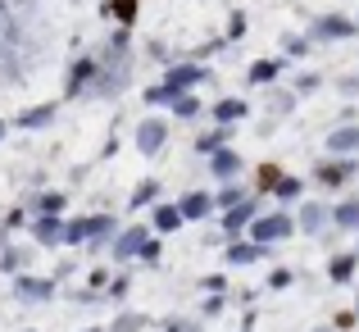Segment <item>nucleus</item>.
<instances>
[{"label":"nucleus","instance_id":"obj_11","mask_svg":"<svg viewBox=\"0 0 359 332\" xmlns=\"http://www.w3.org/2000/svg\"><path fill=\"white\" fill-rule=\"evenodd\" d=\"M323 219H327L323 205H305V210H300V227H309V232H318V227H323Z\"/></svg>","mask_w":359,"mask_h":332},{"label":"nucleus","instance_id":"obj_17","mask_svg":"<svg viewBox=\"0 0 359 332\" xmlns=\"http://www.w3.org/2000/svg\"><path fill=\"white\" fill-rule=\"evenodd\" d=\"M155 196H159V187H155V182H141V187H137V196H132V205H146V201H155Z\"/></svg>","mask_w":359,"mask_h":332},{"label":"nucleus","instance_id":"obj_22","mask_svg":"<svg viewBox=\"0 0 359 332\" xmlns=\"http://www.w3.org/2000/svg\"><path fill=\"white\" fill-rule=\"evenodd\" d=\"M355 314H359V310H355Z\"/></svg>","mask_w":359,"mask_h":332},{"label":"nucleus","instance_id":"obj_14","mask_svg":"<svg viewBox=\"0 0 359 332\" xmlns=\"http://www.w3.org/2000/svg\"><path fill=\"white\" fill-rule=\"evenodd\" d=\"M351 273H355V255H337V260H332V278L346 282Z\"/></svg>","mask_w":359,"mask_h":332},{"label":"nucleus","instance_id":"obj_12","mask_svg":"<svg viewBox=\"0 0 359 332\" xmlns=\"http://www.w3.org/2000/svg\"><path fill=\"white\" fill-rule=\"evenodd\" d=\"M155 227H159V232H173V227H182V210H168V205H164V210H155Z\"/></svg>","mask_w":359,"mask_h":332},{"label":"nucleus","instance_id":"obj_7","mask_svg":"<svg viewBox=\"0 0 359 332\" xmlns=\"http://www.w3.org/2000/svg\"><path fill=\"white\" fill-rule=\"evenodd\" d=\"M282 182V168L278 164H259V173H255V192H278Z\"/></svg>","mask_w":359,"mask_h":332},{"label":"nucleus","instance_id":"obj_16","mask_svg":"<svg viewBox=\"0 0 359 332\" xmlns=\"http://www.w3.org/2000/svg\"><path fill=\"white\" fill-rule=\"evenodd\" d=\"M214 114H219V119H228V123H232V119H241V114H245V105H241V100H223V105L214 109Z\"/></svg>","mask_w":359,"mask_h":332},{"label":"nucleus","instance_id":"obj_10","mask_svg":"<svg viewBox=\"0 0 359 332\" xmlns=\"http://www.w3.org/2000/svg\"><path fill=\"white\" fill-rule=\"evenodd\" d=\"M237 168H241V159L232 155V150H219V155H214V173L219 178H237Z\"/></svg>","mask_w":359,"mask_h":332},{"label":"nucleus","instance_id":"obj_5","mask_svg":"<svg viewBox=\"0 0 359 332\" xmlns=\"http://www.w3.org/2000/svg\"><path fill=\"white\" fill-rule=\"evenodd\" d=\"M182 219H205V214L214 210V196H205V192H191V196H182Z\"/></svg>","mask_w":359,"mask_h":332},{"label":"nucleus","instance_id":"obj_18","mask_svg":"<svg viewBox=\"0 0 359 332\" xmlns=\"http://www.w3.org/2000/svg\"><path fill=\"white\" fill-rule=\"evenodd\" d=\"M60 232H64V227L55 223V219H41V223H36V237H41V241H50V237H60Z\"/></svg>","mask_w":359,"mask_h":332},{"label":"nucleus","instance_id":"obj_3","mask_svg":"<svg viewBox=\"0 0 359 332\" xmlns=\"http://www.w3.org/2000/svg\"><path fill=\"white\" fill-rule=\"evenodd\" d=\"M150 246V237H146V227H128V232L114 241V260H128V255H141Z\"/></svg>","mask_w":359,"mask_h":332},{"label":"nucleus","instance_id":"obj_9","mask_svg":"<svg viewBox=\"0 0 359 332\" xmlns=\"http://www.w3.org/2000/svg\"><path fill=\"white\" fill-rule=\"evenodd\" d=\"M327 150H359V128L332 132V137H327Z\"/></svg>","mask_w":359,"mask_h":332},{"label":"nucleus","instance_id":"obj_8","mask_svg":"<svg viewBox=\"0 0 359 332\" xmlns=\"http://www.w3.org/2000/svg\"><path fill=\"white\" fill-rule=\"evenodd\" d=\"M250 219H255V201H245V205H232L223 223H228V232H241V227L250 223Z\"/></svg>","mask_w":359,"mask_h":332},{"label":"nucleus","instance_id":"obj_21","mask_svg":"<svg viewBox=\"0 0 359 332\" xmlns=\"http://www.w3.org/2000/svg\"><path fill=\"white\" fill-rule=\"evenodd\" d=\"M82 332H105V328H82Z\"/></svg>","mask_w":359,"mask_h":332},{"label":"nucleus","instance_id":"obj_1","mask_svg":"<svg viewBox=\"0 0 359 332\" xmlns=\"http://www.w3.org/2000/svg\"><path fill=\"white\" fill-rule=\"evenodd\" d=\"M291 214H264V219H255L250 223V241H282V237H291Z\"/></svg>","mask_w":359,"mask_h":332},{"label":"nucleus","instance_id":"obj_4","mask_svg":"<svg viewBox=\"0 0 359 332\" xmlns=\"http://www.w3.org/2000/svg\"><path fill=\"white\" fill-rule=\"evenodd\" d=\"M137 146L146 150V155H155L159 146H164V123L159 119H150V123H141V132H137Z\"/></svg>","mask_w":359,"mask_h":332},{"label":"nucleus","instance_id":"obj_15","mask_svg":"<svg viewBox=\"0 0 359 332\" xmlns=\"http://www.w3.org/2000/svg\"><path fill=\"white\" fill-rule=\"evenodd\" d=\"M141 328H146V319H141V314H123V319H114V328H109V332H141Z\"/></svg>","mask_w":359,"mask_h":332},{"label":"nucleus","instance_id":"obj_13","mask_svg":"<svg viewBox=\"0 0 359 332\" xmlns=\"http://www.w3.org/2000/svg\"><path fill=\"white\" fill-rule=\"evenodd\" d=\"M337 223H341V227H359V201L337 205Z\"/></svg>","mask_w":359,"mask_h":332},{"label":"nucleus","instance_id":"obj_20","mask_svg":"<svg viewBox=\"0 0 359 332\" xmlns=\"http://www.w3.org/2000/svg\"><path fill=\"white\" fill-rule=\"evenodd\" d=\"M355 324H359V314H351V310H341V314L332 319V328H341V332H351Z\"/></svg>","mask_w":359,"mask_h":332},{"label":"nucleus","instance_id":"obj_19","mask_svg":"<svg viewBox=\"0 0 359 332\" xmlns=\"http://www.w3.org/2000/svg\"><path fill=\"white\" fill-rule=\"evenodd\" d=\"M273 73H278V64H255V69H250V82H269Z\"/></svg>","mask_w":359,"mask_h":332},{"label":"nucleus","instance_id":"obj_2","mask_svg":"<svg viewBox=\"0 0 359 332\" xmlns=\"http://www.w3.org/2000/svg\"><path fill=\"white\" fill-rule=\"evenodd\" d=\"M355 168H359L355 159H332V164H318V168H314V178H318L323 187H341L346 178L355 173Z\"/></svg>","mask_w":359,"mask_h":332},{"label":"nucleus","instance_id":"obj_6","mask_svg":"<svg viewBox=\"0 0 359 332\" xmlns=\"http://www.w3.org/2000/svg\"><path fill=\"white\" fill-rule=\"evenodd\" d=\"M259 255H264V241H237V246L228 251V260H232V264H255Z\"/></svg>","mask_w":359,"mask_h":332}]
</instances>
